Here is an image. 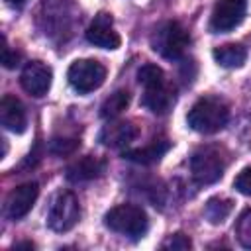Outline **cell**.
I'll return each instance as SVG.
<instances>
[{"instance_id":"cell-26","label":"cell","mask_w":251,"mask_h":251,"mask_svg":"<svg viewBox=\"0 0 251 251\" xmlns=\"http://www.w3.org/2000/svg\"><path fill=\"white\" fill-rule=\"evenodd\" d=\"M6 2H8V4H12V6H22L25 0H6Z\"/></svg>"},{"instance_id":"cell-3","label":"cell","mask_w":251,"mask_h":251,"mask_svg":"<svg viewBox=\"0 0 251 251\" xmlns=\"http://www.w3.org/2000/svg\"><path fill=\"white\" fill-rule=\"evenodd\" d=\"M67 78L76 92L88 94L104 84L106 67L96 59H76L75 63H71L67 71Z\"/></svg>"},{"instance_id":"cell-17","label":"cell","mask_w":251,"mask_h":251,"mask_svg":"<svg viewBox=\"0 0 251 251\" xmlns=\"http://www.w3.org/2000/svg\"><path fill=\"white\" fill-rule=\"evenodd\" d=\"M129 100H131V96H129L127 90H116L114 94H110V96L102 102V106H100V116H102L104 120H114V118H118L124 110H127Z\"/></svg>"},{"instance_id":"cell-13","label":"cell","mask_w":251,"mask_h":251,"mask_svg":"<svg viewBox=\"0 0 251 251\" xmlns=\"http://www.w3.org/2000/svg\"><path fill=\"white\" fill-rule=\"evenodd\" d=\"M104 169H106V163L102 159L92 157V155H84L67 167L65 176L71 182H84V180L98 178L104 173Z\"/></svg>"},{"instance_id":"cell-24","label":"cell","mask_w":251,"mask_h":251,"mask_svg":"<svg viewBox=\"0 0 251 251\" xmlns=\"http://www.w3.org/2000/svg\"><path fill=\"white\" fill-rule=\"evenodd\" d=\"M18 63H20V53L12 51L6 45V37H2V65L6 69H14V67H18Z\"/></svg>"},{"instance_id":"cell-4","label":"cell","mask_w":251,"mask_h":251,"mask_svg":"<svg viewBox=\"0 0 251 251\" xmlns=\"http://www.w3.org/2000/svg\"><path fill=\"white\" fill-rule=\"evenodd\" d=\"M190 171H192V176L196 178V182L212 184L222 178V175L226 171V157L222 155V151L218 147H212V145L200 147L198 151H194V155L190 159Z\"/></svg>"},{"instance_id":"cell-8","label":"cell","mask_w":251,"mask_h":251,"mask_svg":"<svg viewBox=\"0 0 251 251\" xmlns=\"http://www.w3.org/2000/svg\"><path fill=\"white\" fill-rule=\"evenodd\" d=\"M51 80H53V71L43 61H29V63H25V67H24V71L20 75L22 88L29 96H35V98H41V96H45L49 92Z\"/></svg>"},{"instance_id":"cell-11","label":"cell","mask_w":251,"mask_h":251,"mask_svg":"<svg viewBox=\"0 0 251 251\" xmlns=\"http://www.w3.org/2000/svg\"><path fill=\"white\" fill-rule=\"evenodd\" d=\"M137 133L139 131H137V126L133 122L118 120V122H108L100 129L98 141L106 147H126L137 137Z\"/></svg>"},{"instance_id":"cell-16","label":"cell","mask_w":251,"mask_h":251,"mask_svg":"<svg viewBox=\"0 0 251 251\" xmlns=\"http://www.w3.org/2000/svg\"><path fill=\"white\" fill-rule=\"evenodd\" d=\"M214 61L226 69H239L247 61V49L239 43H226L214 49Z\"/></svg>"},{"instance_id":"cell-6","label":"cell","mask_w":251,"mask_h":251,"mask_svg":"<svg viewBox=\"0 0 251 251\" xmlns=\"http://www.w3.org/2000/svg\"><path fill=\"white\" fill-rule=\"evenodd\" d=\"M80 218V206L76 196L71 190H63L59 192L49 208V216H47V226L53 231H69L71 227H75V224Z\"/></svg>"},{"instance_id":"cell-10","label":"cell","mask_w":251,"mask_h":251,"mask_svg":"<svg viewBox=\"0 0 251 251\" xmlns=\"http://www.w3.org/2000/svg\"><path fill=\"white\" fill-rule=\"evenodd\" d=\"M37 196H39V184L37 182H24V184L16 186L6 198V216L10 220L24 218L33 208Z\"/></svg>"},{"instance_id":"cell-15","label":"cell","mask_w":251,"mask_h":251,"mask_svg":"<svg viewBox=\"0 0 251 251\" xmlns=\"http://www.w3.org/2000/svg\"><path fill=\"white\" fill-rule=\"evenodd\" d=\"M169 149H171V143L169 141H153V143H149L145 147L126 149L122 153V157L127 159V161L139 163V165H151V163H157Z\"/></svg>"},{"instance_id":"cell-19","label":"cell","mask_w":251,"mask_h":251,"mask_svg":"<svg viewBox=\"0 0 251 251\" xmlns=\"http://www.w3.org/2000/svg\"><path fill=\"white\" fill-rule=\"evenodd\" d=\"M137 80L139 84H143L145 88H155V86H161L165 84V73L159 65H153V63H147L143 65L139 71H137Z\"/></svg>"},{"instance_id":"cell-22","label":"cell","mask_w":251,"mask_h":251,"mask_svg":"<svg viewBox=\"0 0 251 251\" xmlns=\"http://www.w3.org/2000/svg\"><path fill=\"white\" fill-rule=\"evenodd\" d=\"M161 247H163V249H173V251H186V249L192 247V241H190V237L184 235V233H173V235H169V237L163 241Z\"/></svg>"},{"instance_id":"cell-1","label":"cell","mask_w":251,"mask_h":251,"mask_svg":"<svg viewBox=\"0 0 251 251\" xmlns=\"http://www.w3.org/2000/svg\"><path fill=\"white\" fill-rule=\"evenodd\" d=\"M229 120L227 106L218 98H200L188 110L186 122L198 133H216Z\"/></svg>"},{"instance_id":"cell-25","label":"cell","mask_w":251,"mask_h":251,"mask_svg":"<svg viewBox=\"0 0 251 251\" xmlns=\"http://www.w3.org/2000/svg\"><path fill=\"white\" fill-rule=\"evenodd\" d=\"M35 245L31 243V241H22V243H16L14 245V249H33Z\"/></svg>"},{"instance_id":"cell-23","label":"cell","mask_w":251,"mask_h":251,"mask_svg":"<svg viewBox=\"0 0 251 251\" xmlns=\"http://www.w3.org/2000/svg\"><path fill=\"white\" fill-rule=\"evenodd\" d=\"M233 186H235L237 192H241V194H245V196H251V167L243 169V171L235 176Z\"/></svg>"},{"instance_id":"cell-21","label":"cell","mask_w":251,"mask_h":251,"mask_svg":"<svg viewBox=\"0 0 251 251\" xmlns=\"http://www.w3.org/2000/svg\"><path fill=\"white\" fill-rule=\"evenodd\" d=\"M78 145H80V141L75 137H55L49 143V151L55 155H71L76 151Z\"/></svg>"},{"instance_id":"cell-9","label":"cell","mask_w":251,"mask_h":251,"mask_svg":"<svg viewBox=\"0 0 251 251\" xmlns=\"http://www.w3.org/2000/svg\"><path fill=\"white\" fill-rule=\"evenodd\" d=\"M86 39L92 45L102 49H118L122 45V37L114 29V20L106 12H100L98 16H94L92 24L86 29Z\"/></svg>"},{"instance_id":"cell-14","label":"cell","mask_w":251,"mask_h":251,"mask_svg":"<svg viewBox=\"0 0 251 251\" xmlns=\"http://www.w3.org/2000/svg\"><path fill=\"white\" fill-rule=\"evenodd\" d=\"M175 100H176L175 88L169 84H161L155 88H145L141 104L153 114H167L175 106Z\"/></svg>"},{"instance_id":"cell-12","label":"cell","mask_w":251,"mask_h":251,"mask_svg":"<svg viewBox=\"0 0 251 251\" xmlns=\"http://www.w3.org/2000/svg\"><path fill=\"white\" fill-rule=\"evenodd\" d=\"M0 122L12 133H24L25 131V126H27L25 108L16 96H12V94L2 96V100H0Z\"/></svg>"},{"instance_id":"cell-20","label":"cell","mask_w":251,"mask_h":251,"mask_svg":"<svg viewBox=\"0 0 251 251\" xmlns=\"http://www.w3.org/2000/svg\"><path fill=\"white\" fill-rule=\"evenodd\" d=\"M235 235H237V241H239L245 249H251V208H247V210L237 218Z\"/></svg>"},{"instance_id":"cell-7","label":"cell","mask_w":251,"mask_h":251,"mask_svg":"<svg viewBox=\"0 0 251 251\" xmlns=\"http://www.w3.org/2000/svg\"><path fill=\"white\" fill-rule=\"evenodd\" d=\"M247 12V0H218L212 10L210 27L218 33L235 29Z\"/></svg>"},{"instance_id":"cell-2","label":"cell","mask_w":251,"mask_h":251,"mask_svg":"<svg viewBox=\"0 0 251 251\" xmlns=\"http://www.w3.org/2000/svg\"><path fill=\"white\" fill-rule=\"evenodd\" d=\"M104 226L116 233L137 239V237H143V233L147 231L149 220L143 208L135 204H118L106 212Z\"/></svg>"},{"instance_id":"cell-5","label":"cell","mask_w":251,"mask_h":251,"mask_svg":"<svg viewBox=\"0 0 251 251\" xmlns=\"http://www.w3.org/2000/svg\"><path fill=\"white\" fill-rule=\"evenodd\" d=\"M188 41H190V37L178 22L163 24L159 29H155V33L151 37L153 51H157L165 59H178L184 53V49L188 47Z\"/></svg>"},{"instance_id":"cell-18","label":"cell","mask_w":251,"mask_h":251,"mask_svg":"<svg viewBox=\"0 0 251 251\" xmlns=\"http://www.w3.org/2000/svg\"><path fill=\"white\" fill-rule=\"evenodd\" d=\"M231 208H233V202L229 198H210L204 208V214L212 224H222L229 216Z\"/></svg>"}]
</instances>
